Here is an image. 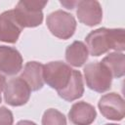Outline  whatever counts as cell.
Listing matches in <instances>:
<instances>
[{"mask_svg": "<svg viewBox=\"0 0 125 125\" xmlns=\"http://www.w3.org/2000/svg\"><path fill=\"white\" fill-rule=\"evenodd\" d=\"M104 125H118V124H114V123H107V124H104Z\"/></svg>", "mask_w": 125, "mask_h": 125, "instance_id": "44dd1931", "label": "cell"}, {"mask_svg": "<svg viewBox=\"0 0 125 125\" xmlns=\"http://www.w3.org/2000/svg\"><path fill=\"white\" fill-rule=\"evenodd\" d=\"M97 117L95 107L86 102H77L72 104L68 118L74 125H91Z\"/></svg>", "mask_w": 125, "mask_h": 125, "instance_id": "8fae6325", "label": "cell"}, {"mask_svg": "<svg viewBox=\"0 0 125 125\" xmlns=\"http://www.w3.org/2000/svg\"><path fill=\"white\" fill-rule=\"evenodd\" d=\"M98 106L103 116L106 119L120 121L124 118L125 102L123 98L115 92L102 96L98 103Z\"/></svg>", "mask_w": 125, "mask_h": 125, "instance_id": "52a82bcc", "label": "cell"}, {"mask_svg": "<svg viewBox=\"0 0 125 125\" xmlns=\"http://www.w3.org/2000/svg\"><path fill=\"white\" fill-rule=\"evenodd\" d=\"M89 57L87 46L82 41H74L67 46L65 50V61L68 64L80 67L82 66Z\"/></svg>", "mask_w": 125, "mask_h": 125, "instance_id": "5bb4252c", "label": "cell"}, {"mask_svg": "<svg viewBox=\"0 0 125 125\" xmlns=\"http://www.w3.org/2000/svg\"><path fill=\"white\" fill-rule=\"evenodd\" d=\"M46 24L54 36L62 40L69 39L76 29V21L74 17L62 10H57L50 13L47 16Z\"/></svg>", "mask_w": 125, "mask_h": 125, "instance_id": "277c9868", "label": "cell"}, {"mask_svg": "<svg viewBox=\"0 0 125 125\" xmlns=\"http://www.w3.org/2000/svg\"><path fill=\"white\" fill-rule=\"evenodd\" d=\"M76 2L77 1H72V0H68V1H61V4L64 7V8H66L67 10H73L74 8H75V6H76Z\"/></svg>", "mask_w": 125, "mask_h": 125, "instance_id": "ac0fdd59", "label": "cell"}, {"mask_svg": "<svg viewBox=\"0 0 125 125\" xmlns=\"http://www.w3.org/2000/svg\"><path fill=\"white\" fill-rule=\"evenodd\" d=\"M22 68V57L13 47L0 46V73L3 75H16Z\"/></svg>", "mask_w": 125, "mask_h": 125, "instance_id": "9c48e42d", "label": "cell"}, {"mask_svg": "<svg viewBox=\"0 0 125 125\" xmlns=\"http://www.w3.org/2000/svg\"><path fill=\"white\" fill-rule=\"evenodd\" d=\"M58 94L66 102H73L80 99L84 94V83L81 72L73 69L68 84L65 88L59 91Z\"/></svg>", "mask_w": 125, "mask_h": 125, "instance_id": "4fadbf2b", "label": "cell"}, {"mask_svg": "<svg viewBox=\"0 0 125 125\" xmlns=\"http://www.w3.org/2000/svg\"><path fill=\"white\" fill-rule=\"evenodd\" d=\"M41 122L42 125H66V118L58 109L49 108L44 112Z\"/></svg>", "mask_w": 125, "mask_h": 125, "instance_id": "2e32d148", "label": "cell"}, {"mask_svg": "<svg viewBox=\"0 0 125 125\" xmlns=\"http://www.w3.org/2000/svg\"><path fill=\"white\" fill-rule=\"evenodd\" d=\"M44 64L38 62H28L25 63L23 70L21 73V78L28 85L31 91H39L44 86L43 78Z\"/></svg>", "mask_w": 125, "mask_h": 125, "instance_id": "7c38bea8", "label": "cell"}, {"mask_svg": "<svg viewBox=\"0 0 125 125\" xmlns=\"http://www.w3.org/2000/svg\"><path fill=\"white\" fill-rule=\"evenodd\" d=\"M16 125H37V124L33 121H30V120H21Z\"/></svg>", "mask_w": 125, "mask_h": 125, "instance_id": "ffe728a7", "label": "cell"}, {"mask_svg": "<svg viewBox=\"0 0 125 125\" xmlns=\"http://www.w3.org/2000/svg\"><path fill=\"white\" fill-rule=\"evenodd\" d=\"M72 70L73 69L67 63L62 61L50 62L44 64L43 67L44 82L52 89L59 92L68 84Z\"/></svg>", "mask_w": 125, "mask_h": 125, "instance_id": "5b68a950", "label": "cell"}, {"mask_svg": "<svg viewBox=\"0 0 125 125\" xmlns=\"http://www.w3.org/2000/svg\"><path fill=\"white\" fill-rule=\"evenodd\" d=\"M76 15L78 21L85 25L94 26L101 23L103 10L100 2L93 0H80L76 2Z\"/></svg>", "mask_w": 125, "mask_h": 125, "instance_id": "ba28073f", "label": "cell"}, {"mask_svg": "<svg viewBox=\"0 0 125 125\" xmlns=\"http://www.w3.org/2000/svg\"><path fill=\"white\" fill-rule=\"evenodd\" d=\"M5 84H6V79H5V76L2 75L0 73V104L2 102V97H1V92L4 90V87H5Z\"/></svg>", "mask_w": 125, "mask_h": 125, "instance_id": "d6986e66", "label": "cell"}, {"mask_svg": "<svg viewBox=\"0 0 125 125\" xmlns=\"http://www.w3.org/2000/svg\"><path fill=\"white\" fill-rule=\"evenodd\" d=\"M110 71L112 78H121L125 74V55L120 52L109 53L102 62Z\"/></svg>", "mask_w": 125, "mask_h": 125, "instance_id": "9a60e30c", "label": "cell"}, {"mask_svg": "<svg viewBox=\"0 0 125 125\" xmlns=\"http://www.w3.org/2000/svg\"><path fill=\"white\" fill-rule=\"evenodd\" d=\"M86 46L93 57H99L109 50L122 53L125 50L123 28L101 27L91 31L85 38Z\"/></svg>", "mask_w": 125, "mask_h": 125, "instance_id": "6da1fadb", "label": "cell"}, {"mask_svg": "<svg viewBox=\"0 0 125 125\" xmlns=\"http://www.w3.org/2000/svg\"><path fill=\"white\" fill-rule=\"evenodd\" d=\"M3 91L4 100L11 106H21L25 104L31 94L30 88L21 77L12 78L6 82Z\"/></svg>", "mask_w": 125, "mask_h": 125, "instance_id": "8992f818", "label": "cell"}, {"mask_svg": "<svg viewBox=\"0 0 125 125\" xmlns=\"http://www.w3.org/2000/svg\"><path fill=\"white\" fill-rule=\"evenodd\" d=\"M22 27L18 22L14 10H8L0 15V41L16 43L20 37Z\"/></svg>", "mask_w": 125, "mask_h": 125, "instance_id": "30bf717a", "label": "cell"}, {"mask_svg": "<svg viewBox=\"0 0 125 125\" xmlns=\"http://www.w3.org/2000/svg\"><path fill=\"white\" fill-rule=\"evenodd\" d=\"M14 116L6 106H0V125H13Z\"/></svg>", "mask_w": 125, "mask_h": 125, "instance_id": "e0dca14e", "label": "cell"}, {"mask_svg": "<svg viewBox=\"0 0 125 125\" xmlns=\"http://www.w3.org/2000/svg\"><path fill=\"white\" fill-rule=\"evenodd\" d=\"M85 81L89 89L104 93L110 89L112 83V75L105 65L101 62H89L84 66Z\"/></svg>", "mask_w": 125, "mask_h": 125, "instance_id": "3957f363", "label": "cell"}, {"mask_svg": "<svg viewBox=\"0 0 125 125\" xmlns=\"http://www.w3.org/2000/svg\"><path fill=\"white\" fill-rule=\"evenodd\" d=\"M48 1L21 0L17 3L14 13L20 25L24 27H36L43 21V8Z\"/></svg>", "mask_w": 125, "mask_h": 125, "instance_id": "7a4b0ae2", "label": "cell"}]
</instances>
